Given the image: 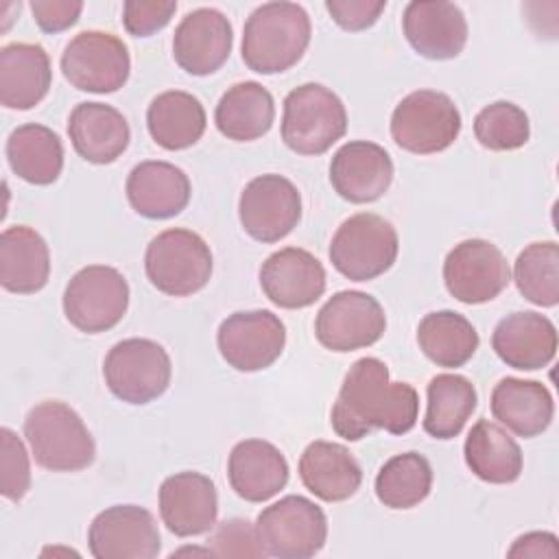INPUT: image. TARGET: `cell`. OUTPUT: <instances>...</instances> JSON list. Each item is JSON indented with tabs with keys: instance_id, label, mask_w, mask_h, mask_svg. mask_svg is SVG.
Here are the masks:
<instances>
[{
	"instance_id": "6da1fadb",
	"label": "cell",
	"mask_w": 559,
	"mask_h": 559,
	"mask_svg": "<svg viewBox=\"0 0 559 559\" xmlns=\"http://www.w3.org/2000/svg\"><path fill=\"white\" fill-rule=\"evenodd\" d=\"M419 395L408 382H391L389 367L373 356L358 358L343 378L330 424L345 441H360L373 428L406 435L415 428Z\"/></svg>"
},
{
	"instance_id": "7a4b0ae2",
	"label": "cell",
	"mask_w": 559,
	"mask_h": 559,
	"mask_svg": "<svg viewBox=\"0 0 559 559\" xmlns=\"http://www.w3.org/2000/svg\"><path fill=\"white\" fill-rule=\"evenodd\" d=\"M310 37L312 24L301 4L264 2L245 22L240 55L251 72L280 74L304 57Z\"/></svg>"
},
{
	"instance_id": "3957f363",
	"label": "cell",
	"mask_w": 559,
	"mask_h": 559,
	"mask_svg": "<svg viewBox=\"0 0 559 559\" xmlns=\"http://www.w3.org/2000/svg\"><path fill=\"white\" fill-rule=\"evenodd\" d=\"M35 463L48 472H81L96 459V443L81 415L66 402L35 404L24 419Z\"/></svg>"
},
{
	"instance_id": "277c9868",
	"label": "cell",
	"mask_w": 559,
	"mask_h": 559,
	"mask_svg": "<svg viewBox=\"0 0 559 559\" xmlns=\"http://www.w3.org/2000/svg\"><path fill=\"white\" fill-rule=\"evenodd\" d=\"M347 131L343 100L321 83H304L288 92L282 114V140L299 155H321Z\"/></svg>"
},
{
	"instance_id": "5b68a950",
	"label": "cell",
	"mask_w": 559,
	"mask_h": 559,
	"mask_svg": "<svg viewBox=\"0 0 559 559\" xmlns=\"http://www.w3.org/2000/svg\"><path fill=\"white\" fill-rule=\"evenodd\" d=\"M144 271L148 282L164 295H194L205 288L212 275L210 245L192 229H164L146 247Z\"/></svg>"
},
{
	"instance_id": "8992f818",
	"label": "cell",
	"mask_w": 559,
	"mask_h": 559,
	"mask_svg": "<svg viewBox=\"0 0 559 559\" xmlns=\"http://www.w3.org/2000/svg\"><path fill=\"white\" fill-rule=\"evenodd\" d=\"M400 249L395 227L380 214L360 212L341 223L330 242L332 266L352 282H369L386 273Z\"/></svg>"
},
{
	"instance_id": "52a82bcc",
	"label": "cell",
	"mask_w": 559,
	"mask_h": 559,
	"mask_svg": "<svg viewBox=\"0 0 559 559\" xmlns=\"http://www.w3.org/2000/svg\"><path fill=\"white\" fill-rule=\"evenodd\" d=\"M461 133V111L437 90H417L404 96L391 114L393 142L415 155L441 153Z\"/></svg>"
},
{
	"instance_id": "ba28073f",
	"label": "cell",
	"mask_w": 559,
	"mask_h": 559,
	"mask_svg": "<svg viewBox=\"0 0 559 559\" xmlns=\"http://www.w3.org/2000/svg\"><path fill=\"white\" fill-rule=\"evenodd\" d=\"M269 557L310 559L328 539V518L312 500L290 493L264 507L255 522Z\"/></svg>"
},
{
	"instance_id": "9c48e42d",
	"label": "cell",
	"mask_w": 559,
	"mask_h": 559,
	"mask_svg": "<svg viewBox=\"0 0 559 559\" xmlns=\"http://www.w3.org/2000/svg\"><path fill=\"white\" fill-rule=\"evenodd\" d=\"M129 308V284L124 275L105 264L76 271L63 290L66 319L85 334L116 328Z\"/></svg>"
},
{
	"instance_id": "30bf717a",
	"label": "cell",
	"mask_w": 559,
	"mask_h": 559,
	"mask_svg": "<svg viewBox=\"0 0 559 559\" xmlns=\"http://www.w3.org/2000/svg\"><path fill=\"white\" fill-rule=\"evenodd\" d=\"M107 389L127 404H148L166 393L173 376L168 352L151 338L116 343L103 362Z\"/></svg>"
},
{
	"instance_id": "8fae6325",
	"label": "cell",
	"mask_w": 559,
	"mask_h": 559,
	"mask_svg": "<svg viewBox=\"0 0 559 559\" xmlns=\"http://www.w3.org/2000/svg\"><path fill=\"white\" fill-rule=\"evenodd\" d=\"M63 79L92 94L118 92L131 72L127 44L107 31H83L61 52Z\"/></svg>"
},
{
	"instance_id": "7c38bea8",
	"label": "cell",
	"mask_w": 559,
	"mask_h": 559,
	"mask_svg": "<svg viewBox=\"0 0 559 559\" xmlns=\"http://www.w3.org/2000/svg\"><path fill=\"white\" fill-rule=\"evenodd\" d=\"M386 314L380 301L362 290L332 295L314 319V336L330 352H356L382 338Z\"/></svg>"
},
{
	"instance_id": "4fadbf2b",
	"label": "cell",
	"mask_w": 559,
	"mask_h": 559,
	"mask_svg": "<svg viewBox=\"0 0 559 559\" xmlns=\"http://www.w3.org/2000/svg\"><path fill=\"white\" fill-rule=\"evenodd\" d=\"M443 282L448 293L461 304H487L511 282V269L502 251L483 238H469L443 260Z\"/></svg>"
},
{
	"instance_id": "5bb4252c",
	"label": "cell",
	"mask_w": 559,
	"mask_h": 559,
	"mask_svg": "<svg viewBox=\"0 0 559 559\" xmlns=\"http://www.w3.org/2000/svg\"><path fill=\"white\" fill-rule=\"evenodd\" d=\"M216 345L229 367L253 373L271 367L282 356L286 328L271 310L234 312L221 321Z\"/></svg>"
},
{
	"instance_id": "9a60e30c",
	"label": "cell",
	"mask_w": 559,
	"mask_h": 559,
	"mask_svg": "<svg viewBox=\"0 0 559 559\" xmlns=\"http://www.w3.org/2000/svg\"><path fill=\"white\" fill-rule=\"evenodd\" d=\"M238 218L242 229L258 242L286 238L301 218L297 186L275 173L253 177L240 192Z\"/></svg>"
},
{
	"instance_id": "2e32d148",
	"label": "cell",
	"mask_w": 559,
	"mask_h": 559,
	"mask_svg": "<svg viewBox=\"0 0 559 559\" xmlns=\"http://www.w3.org/2000/svg\"><path fill=\"white\" fill-rule=\"evenodd\" d=\"M87 546L96 559H153L159 555L162 537L151 511L114 504L92 520Z\"/></svg>"
},
{
	"instance_id": "e0dca14e",
	"label": "cell",
	"mask_w": 559,
	"mask_h": 559,
	"mask_svg": "<svg viewBox=\"0 0 559 559\" xmlns=\"http://www.w3.org/2000/svg\"><path fill=\"white\" fill-rule=\"evenodd\" d=\"M234 31L225 13L201 7L181 17L173 35V57L192 76L216 72L231 52Z\"/></svg>"
},
{
	"instance_id": "ac0fdd59",
	"label": "cell",
	"mask_w": 559,
	"mask_h": 559,
	"mask_svg": "<svg viewBox=\"0 0 559 559\" xmlns=\"http://www.w3.org/2000/svg\"><path fill=\"white\" fill-rule=\"evenodd\" d=\"M325 282L323 264L299 247H284L260 266L262 293L284 310L312 306L325 293Z\"/></svg>"
},
{
	"instance_id": "d6986e66",
	"label": "cell",
	"mask_w": 559,
	"mask_h": 559,
	"mask_svg": "<svg viewBox=\"0 0 559 559\" xmlns=\"http://www.w3.org/2000/svg\"><path fill=\"white\" fill-rule=\"evenodd\" d=\"M157 500L162 522L177 537H197L216 526V487L201 472H177L164 478Z\"/></svg>"
},
{
	"instance_id": "ffe728a7",
	"label": "cell",
	"mask_w": 559,
	"mask_h": 559,
	"mask_svg": "<svg viewBox=\"0 0 559 559\" xmlns=\"http://www.w3.org/2000/svg\"><path fill=\"white\" fill-rule=\"evenodd\" d=\"M393 159L376 142H345L330 162V183L349 203H373L393 181Z\"/></svg>"
},
{
	"instance_id": "44dd1931",
	"label": "cell",
	"mask_w": 559,
	"mask_h": 559,
	"mask_svg": "<svg viewBox=\"0 0 559 559\" xmlns=\"http://www.w3.org/2000/svg\"><path fill=\"white\" fill-rule=\"evenodd\" d=\"M402 31L411 48L435 61L454 59L467 44V22L452 2H408L402 15Z\"/></svg>"
},
{
	"instance_id": "7402d4cb",
	"label": "cell",
	"mask_w": 559,
	"mask_h": 559,
	"mask_svg": "<svg viewBox=\"0 0 559 559\" xmlns=\"http://www.w3.org/2000/svg\"><path fill=\"white\" fill-rule=\"evenodd\" d=\"M491 347L504 365L520 371H535L552 362L557 354V328L539 312H511L493 328Z\"/></svg>"
},
{
	"instance_id": "603a6c76",
	"label": "cell",
	"mask_w": 559,
	"mask_h": 559,
	"mask_svg": "<svg viewBox=\"0 0 559 559\" xmlns=\"http://www.w3.org/2000/svg\"><path fill=\"white\" fill-rule=\"evenodd\" d=\"M192 194L188 175L162 159L140 162L127 177V199L135 214L153 221L173 218L186 210Z\"/></svg>"
},
{
	"instance_id": "cb8c5ba5",
	"label": "cell",
	"mask_w": 559,
	"mask_h": 559,
	"mask_svg": "<svg viewBox=\"0 0 559 559\" xmlns=\"http://www.w3.org/2000/svg\"><path fill=\"white\" fill-rule=\"evenodd\" d=\"M288 463L280 448L264 439L238 441L227 459L234 493L247 502H266L288 483Z\"/></svg>"
},
{
	"instance_id": "d4e9b609",
	"label": "cell",
	"mask_w": 559,
	"mask_h": 559,
	"mask_svg": "<svg viewBox=\"0 0 559 559\" xmlns=\"http://www.w3.org/2000/svg\"><path fill=\"white\" fill-rule=\"evenodd\" d=\"M74 151L90 164L116 162L131 142L127 118L107 103H79L68 118Z\"/></svg>"
},
{
	"instance_id": "484cf974",
	"label": "cell",
	"mask_w": 559,
	"mask_h": 559,
	"mask_svg": "<svg viewBox=\"0 0 559 559\" xmlns=\"http://www.w3.org/2000/svg\"><path fill=\"white\" fill-rule=\"evenodd\" d=\"M52 83L50 57L39 44L13 41L0 48V103L26 111L39 105Z\"/></svg>"
},
{
	"instance_id": "4316f807",
	"label": "cell",
	"mask_w": 559,
	"mask_h": 559,
	"mask_svg": "<svg viewBox=\"0 0 559 559\" xmlns=\"http://www.w3.org/2000/svg\"><path fill=\"white\" fill-rule=\"evenodd\" d=\"M299 478L319 500L343 502L358 491L362 469L345 445L334 441H312L299 456Z\"/></svg>"
},
{
	"instance_id": "83f0119b",
	"label": "cell",
	"mask_w": 559,
	"mask_h": 559,
	"mask_svg": "<svg viewBox=\"0 0 559 559\" xmlns=\"http://www.w3.org/2000/svg\"><path fill=\"white\" fill-rule=\"evenodd\" d=\"M489 404L498 424L524 439L542 435L555 415L552 393L537 380L502 378L493 386Z\"/></svg>"
},
{
	"instance_id": "f1b7e54d",
	"label": "cell",
	"mask_w": 559,
	"mask_h": 559,
	"mask_svg": "<svg viewBox=\"0 0 559 559\" xmlns=\"http://www.w3.org/2000/svg\"><path fill=\"white\" fill-rule=\"evenodd\" d=\"M50 251L39 231L13 225L0 234V284L9 293L33 295L48 284Z\"/></svg>"
},
{
	"instance_id": "f546056e",
	"label": "cell",
	"mask_w": 559,
	"mask_h": 559,
	"mask_svg": "<svg viewBox=\"0 0 559 559\" xmlns=\"http://www.w3.org/2000/svg\"><path fill=\"white\" fill-rule=\"evenodd\" d=\"M275 120V100L258 81L231 85L214 109V122L221 135L234 142H253L266 135Z\"/></svg>"
},
{
	"instance_id": "4dcf8cb0",
	"label": "cell",
	"mask_w": 559,
	"mask_h": 559,
	"mask_svg": "<svg viewBox=\"0 0 559 559\" xmlns=\"http://www.w3.org/2000/svg\"><path fill=\"white\" fill-rule=\"evenodd\" d=\"M465 463L474 476L491 485L515 483L524 467L518 441L500 424L480 419L472 426L463 445Z\"/></svg>"
},
{
	"instance_id": "1f68e13d",
	"label": "cell",
	"mask_w": 559,
	"mask_h": 559,
	"mask_svg": "<svg viewBox=\"0 0 559 559\" xmlns=\"http://www.w3.org/2000/svg\"><path fill=\"white\" fill-rule=\"evenodd\" d=\"M205 109L197 96L183 90L157 94L146 109V127L153 142L166 151H183L205 133Z\"/></svg>"
},
{
	"instance_id": "d6a6232c",
	"label": "cell",
	"mask_w": 559,
	"mask_h": 559,
	"mask_svg": "<svg viewBox=\"0 0 559 559\" xmlns=\"http://www.w3.org/2000/svg\"><path fill=\"white\" fill-rule=\"evenodd\" d=\"M9 168L33 186L55 183L63 170V144L59 135L37 122L15 127L7 138Z\"/></svg>"
},
{
	"instance_id": "836d02e7",
	"label": "cell",
	"mask_w": 559,
	"mask_h": 559,
	"mask_svg": "<svg viewBox=\"0 0 559 559\" xmlns=\"http://www.w3.org/2000/svg\"><path fill=\"white\" fill-rule=\"evenodd\" d=\"M476 386L459 373H439L426 386L424 430L435 439H454L476 411Z\"/></svg>"
},
{
	"instance_id": "e575fe53",
	"label": "cell",
	"mask_w": 559,
	"mask_h": 559,
	"mask_svg": "<svg viewBox=\"0 0 559 559\" xmlns=\"http://www.w3.org/2000/svg\"><path fill=\"white\" fill-rule=\"evenodd\" d=\"M417 343L428 360L437 367H463L478 349L476 328L454 310L426 314L417 325Z\"/></svg>"
},
{
	"instance_id": "d590c367",
	"label": "cell",
	"mask_w": 559,
	"mask_h": 559,
	"mask_svg": "<svg viewBox=\"0 0 559 559\" xmlns=\"http://www.w3.org/2000/svg\"><path fill=\"white\" fill-rule=\"evenodd\" d=\"M432 489V467L419 452L391 456L376 476V496L389 509H413Z\"/></svg>"
},
{
	"instance_id": "8d00e7d4",
	"label": "cell",
	"mask_w": 559,
	"mask_h": 559,
	"mask_svg": "<svg viewBox=\"0 0 559 559\" xmlns=\"http://www.w3.org/2000/svg\"><path fill=\"white\" fill-rule=\"evenodd\" d=\"M513 282L520 295L542 308L559 304V247L555 240L526 245L513 264Z\"/></svg>"
},
{
	"instance_id": "74e56055",
	"label": "cell",
	"mask_w": 559,
	"mask_h": 559,
	"mask_svg": "<svg viewBox=\"0 0 559 559\" xmlns=\"http://www.w3.org/2000/svg\"><path fill=\"white\" fill-rule=\"evenodd\" d=\"M474 135L489 151H515L531 138V122L522 107L509 100L485 105L474 118Z\"/></svg>"
},
{
	"instance_id": "f35d334b",
	"label": "cell",
	"mask_w": 559,
	"mask_h": 559,
	"mask_svg": "<svg viewBox=\"0 0 559 559\" xmlns=\"http://www.w3.org/2000/svg\"><path fill=\"white\" fill-rule=\"evenodd\" d=\"M31 489V463L22 439L11 428H0V493L20 502Z\"/></svg>"
},
{
	"instance_id": "ab89813d",
	"label": "cell",
	"mask_w": 559,
	"mask_h": 559,
	"mask_svg": "<svg viewBox=\"0 0 559 559\" xmlns=\"http://www.w3.org/2000/svg\"><path fill=\"white\" fill-rule=\"evenodd\" d=\"M212 557H266L255 524L245 518H229L214 526L207 539Z\"/></svg>"
},
{
	"instance_id": "60d3db41",
	"label": "cell",
	"mask_w": 559,
	"mask_h": 559,
	"mask_svg": "<svg viewBox=\"0 0 559 559\" xmlns=\"http://www.w3.org/2000/svg\"><path fill=\"white\" fill-rule=\"evenodd\" d=\"M177 2L173 0H127L122 7V24L133 37H151L173 20Z\"/></svg>"
},
{
	"instance_id": "b9f144b4",
	"label": "cell",
	"mask_w": 559,
	"mask_h": 559,
	"mask_svg": "<svg viewBox=\"0 0 559 559\" xmlns=\"http://www.w3.org/2000/svg\"><path fill=\"white\" fill-rule=\"evenodd\" d=\"M328 13L343 31H365L373 26L380 17V13L386 9L384 0L371 2V0H328L325 2Z\"/></svg>"
},
{
	"instance_id": "7bdbcfd3",
	"label": "cell",
	"mask_w": 559,
	"mask_h": 559,
	"mask_svg": "<svg viewBox=\"0 0 559 559\" xmlns=\"http://www.w3.org/2000/svg\"><path fill=\"white\" fill-rule=\"evenodd\" d=\"M81 0H33L31 13L44 33H61L81 17Z\"/></svg>"
},
{
	"instance_id": "ee69618b",
	"label": "cell",
	"mask_w": 559,
	"mask_h": 559,
	"mask_svg": "<svg viewBox=\"0 0 559 559\" xmlns=\"http://www.w3.org/2000/svg\"><path fill=\"white\" fill-rule=\"evenodd\" d=\"M509 557H548V559H557L559 557V544H557V535L548 533V531H533V533H524L520 535L513 546L507 552Z\"/></svg>"
}]
</instances>
